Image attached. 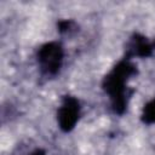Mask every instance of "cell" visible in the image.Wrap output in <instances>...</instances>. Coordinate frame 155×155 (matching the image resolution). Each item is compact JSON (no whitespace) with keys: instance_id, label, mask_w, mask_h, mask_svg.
<instances>
[{"instance_id":"7a4b0ae2","label":"cell","mask_w":155,"mask_h":155,"mask_svg":"<svg viewBox=\"0 0 155 155\" xmlns=\"http://www.w3.org/2000/svg\"><path fill=\"white\" fill-rule=\"evenodd\" d=\"M62 57H63L62 48L58 44L51 42L42 46V48L39 52V62L41 69L47 74L56 73L61 67Z\"/></svg>"},{"instance_id":"3957f363","label":"cell","mask_w":155,"mask_h":155,"mask_svg":"<svg viewBox=\"0 0 155 155\" xmlns=\"http://www.w3.org/2000/svg\"><path fill=\"white\" fill-rule=\"evenodd\" d=\"M78 115H79V103L74 98H67L58 113V119L62 128L70 130L74 126L75 121L78 120Z\"/></svg>"},{"instance_id":"277c9868","label":"cell","mask_w":155,"mask_h":155,"mask_svg":"<svg viewBox=\"0 0 155 155\" xmlns=\"http://www.w3.org/2000/svg\"><path fill=\"white\" fill-rule=\"evenodd\" d=\"M144 117H145V121L155 122V101L147 105L144 110Z\"/></svg>"},{"instance_id":"6da1fadb","label":"cell","mask_w":155,"mask_h":155,"mask_svg":"<svg viewBox=\"0 0 155 155\" xmlns=\"http://www.w3.org/2000/svg\"><path fill=\"white\" fill-rule=\"evenodd\" d=\"M131 69L127 64H120L117 68L114 69V71L107 78L105 82H107V91L109 92V94L111 96L113 101H114V107L116 110H119V108H124L125 105V76L130 75Z\"/></svg>"},{"instance_id":"5b68a950","label":"cell","mask_w":155,"mask_h":155,"mask_svg":"<svg viewBox=\"0 0 155 155\" xmlns=\"http://www.w3.org/2000/svg\"><path fill=\"white\" fill-rule=\"evenodd\" d=\"M34 155H45V154H44L42 151H36V153H35Z\"/></svg>"}]
</instances>
